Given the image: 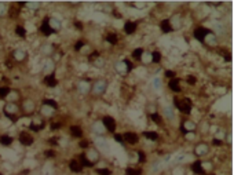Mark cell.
Segmentation results:
<instances>
[{"mask_svg":"<svg viewBox=\"0 0 234 175\" xmlns=\"http://www.w3.org/2000/svg\"><path fill=\"white\" fill-rule=\"evenodd\" d=\"M141 55H142V48H137V50H134V52H132V57L135 59H139Z\"/></svg>","mask_w":234,"mask_h":175,"instance_id":"f546056e","label":"cell"},{"mask_svg":"<svg viewBox=\"0 0 234 175\" xmlns=\"http://www.w3.org/2000/svg\"><path fill=\"white\" fill-rule=\"evenodd\" d=\"M128 175H141V170H134V168H128L127 170Z\"/></svg>","mask_w":234,"mask_h":175,"instance_id":"836d02e7","label":"cell"},{"mask_svg":"<svg viewBox=\"0 0 234 175\" xmlns=\"http://www.w3.org/2000/svg\"><path fill=\"white\" fill-rule=\"evenodd\" d=\"M47 21H48V25L51 26V29L54 30H59V28H61V22L57 19V18H47Z\"/></svg>","mask_w":234,"mask_h":175,"instance_id":"7c38bea8","label":"cell"},{"mask_svg":"<svg viewBox=\"0 0 234 175\" xmlns=\"http://www.w3.org/2000/svg\"><path fill=\"white\" fill-rule=\"evenodd\" d=\"M83 44H84V43H83V41H79V43L76 44V50H80V48L83 47Z\"/></svg>","mask_w":234,"mask_h":175,"instance_id":"ab89813d","label":"cell"},{"mask_svg":"<svg viewBox=\"0 0 234 175\" xmlns=\"http://www.w3.org/2000/svg\"><path fill=\"white\" fill-rule=\"evenodd\" d=\"M44 83L48 86V87H55L57 86V79H55V76L52 75H47L46 76V79H44Z\"/></svg>","mask_w":234,"mask_h":175,"instance_id":"5bb4252c","label":"cell"},{"mask_svg":"<svg viewBox=\"0 0 234 175\" xmlns=\"http://www.w3.org/2000/svg\"><path fill=\"white\" fill-rule=\"evenodd\" d=\"M123 136H124V141L128 142L130 145H135V143L138 142V136H137V134H134V132H125Z\"/></svg>","mask_w":234,"mask_h":175,"instance_id":"ba28073f","label":"cell"},{"mask_svg":"<svg viewBox=\"0 0 234 175\" xmlns=\"http://www.w3.org/2000/svg\"><path fill=\"white\" fill-rule=\"evenodd\" d=\"M19 98V94H18V91H14V90H11L10 91V94L7 95V102H15L17 99Z\"/></svg>","mask_w":234,"mask_h":175,"instance_id":"9a60e30c","label":"cell"},{"mask_svg":"<svg viewBox=\"0 0 234 175\" xmlns=\"http://www.w3.org/2000/svg\"><path fill=\"white\" fill-rule=\"evenodd\" d=\"M44 103H46V105H50V106H52V108H55V109H57V103H55V102H54V101L46 99V101H44Z\"/></svg>","mask_w":234,"mask_h":175,"instance_id":"d590c367","label":"cell"},{"mask_svg":"<svg viewBox=\"0 0 234 175\" xmlns=\"http://www.w3.org/2000/svg\"><path fill=\"white\" fill-rule=\"evenodd\" d=\"M143 135H145L148 139H150V141H156L157 139V134L154 131H146V132H143Z\"/></svg>","mask_w":234,"mask_h":175,"instance_id":"603a6c76","label":"cell"},{"mask_svg":"<svg viewBox=\"0 0 234 175\" xmlns=\"http://www.w3.org/2000/svg\"><path fill=\"white\" fill-rule=\"evenodd\" d=\"M25 6L28 7V8L30 10H37L40 7V3H36V2H29V3H25Z\"/></svg>","mask_w":234,"mask_h":175,"instance_id":"484cf974","label":"cell"},{"mask_svg":"<svg viewBox=\"0 0 234 175\" xmlns=\"http://www.w3.org/2000/svg\"><path fill=\"white\" fill-rule=\"evenodd\" d=\"M0 143L3 146H10L13 143V138L10 135H3V136H0Z\"/></svg>","mask_w":234,"mask_h":175,"instance_id":"ac0fdd59","label":"cell"},{"mask_svg":"<svg viewBox=\"0 0 234 175\" xmlns=\"http://www.w3.org/2000/svg\"><path fill=\"white\" fill-rule=\"evenodd\" d=\"M18 110H19V108L15 102H7L4 105V113L7 116H14V114L18 113Z\"/></svg>","mask_w":234,"mask_h":175,"instance_id":"7a4b0ae2","label":"cell"},{"mask_svg":"<svg viewBox=\"0 0 234 175\" xmlns=\"http://www.w3.org/2000/svg\"><path fill=\"white\" fill-rule=\"evenodd\" d=\"M40 29H41V32H43L44 34H46V36H48V34H51L52 32H54V30L51 29V26L48 25V21H47V19L43 22V25H41Z\"/></svg>","mask_w":234,"mask_h":175,"instance_id":"2e32d148","label":"cell"},{"mask_svg":"<svg viewBox=\"0 0 234 175\" xmlns=\"http://www.w3.org/2000/svg\"><path fill=\"white\" fill-rule=\"evenodd\" d=\"M165 76H167V77H174V76H175V73L168 71V72H165Z\"/></svg>","mask_w":234,"mask_h":175,"instance_id":"f35d334b","label":"cell"},{"mask_svg":"<svg viewBox=\"0 0 234 175\" xmlns=\"http://www.w3.org/2000/svg\"><path fill=\"white\" fill-rule=\"evenodd\" d=\"M80 163H81L83 166H86V167H91V166H92L91 160L87 159V156H86V155H81V156H80Z\"/></svg>","mask_w":234,"mask_h":175,"instance_id":"7402d4cb","label":"cell"},{"mask_svg":"<svg viewBox=\"0 0 234 175\" xmlns=\"http://www.w3.org/2000/svg\"><path fill=\"white\" fill-rule=\"evenodd\" d=\"M169 88L172 91H175V93H178V91H180V86H179V80L178 79H172L171 82L168 83Z\"/></svg>","mask_w":234,"mask_h":175,"instance_id":"e0dca14e","label":"cell"},{"mask_svg":"<svg viewBox=\"0 0 234 175\" xmlns=\"http://www.w3.org/2000/svg\"><path fill=\"white\" fill-rule=\"evenodd\" d=\"M187 82L190 83V84H194V83H195V79L193 77V76H189V77H187Z\"/></svg>","mask_w":234,"mask_h":175,"instance_id":"8d00e7d4","label":"cell"},{"mask_svg":"<svg viewBox=\"0 0 234 175\" xmlns=\"http://www.w3.org/2000/svg\"><path fill=\"white\" fill-rule=\"evenodd\" d=\"M138 155H139V162H141V163L145 162V156H143V153H142V152H139Z\"/></svg>","mask_w":234,"mask_h":175,"instance_id":"74e56055","label":"cell"},{"mask_svg":"<svg viewBox=\"0 0 234 175\" xmlns=\"http://www.w3.org/2000/svg\"><path fill=\"white\" fill-rule=\"evenodd\" d=\"M6 13H7V6L4 3H0V17L6 15Z\"/></svg>","mask_w":234,"mask_h":175,"instance_id":"d6a6232c","label":"cell"},{"mask_svg":"<svg viewBox=\"0 0 234 175\" xmlns=\"http://www.w3.org/2000/svg\"><path fill=\"white\" fill-rule=\"evenodd\" d=\"M40 51L43 52V54H51L52 52V45H50V44H46V45H43V47L40 48Z\"/></svg>","mask_w":234,"mask_h":175,"instance_id":"d4e9b609","label":"cell"},{"mask_svg":"<svg viewBox=\"0 0 234 175\" xmlns=\"http://www.w3.org/2000/svg\"><path fill=\"white\" fill-rule=\"evenodd\" d=\"M19 142L23 146H30L33 143V136L29 135V132H21L19 134Z\"/></svg>","mask_w":234,"mask_h":175,"instance_id":"3957f363","label":"cell"},{"mask_svg":"<svg viewBox=\"0 0 234 175\" xmlns=\"http://www.w3.org/2000/svg\"><path fill=\"white\" fill-rule=\"evenodd\" d=\"M13 58L15 59L17 62H22L23 59L26 58V51L22 50V48H17V50L13 51Z\"/></svg>","mask_w":234,"mask_h":175,"instance_id":"5b68a950","label":"cell"},{"mask_svg":"<svg viewBox=\"0 0 234 175\" xmlns=\"http://www.w3.org/2000/svg\"><path fill=\"white\" fill-rule=\"evenodd\" d=\"M10 90L8 87H0V98H7V95L10 94Z\"/></svg>","mask_w":234,"mask_h":175,"instance_id":"cb8c5ba5","label":"cell"},{"mask_svg":"<svg viewBox=\"0 0 234 175\" xmlns=\"http://www.w3.org/2000/svg\"><path fill=\"white\" fill-rule=\"evenodd\" d=\"M214 143H215V145H222V142H221V141H218V139H215Z\"/></svg>","mask_w":234,"mask_h":175,"instance_id":"b9f144b4","label":"cell"},{"mask_svg":"<svg viewBox=\"0 0 234 175\" xmlns=\"http://www.w3.org/2000/svg\"><path fill=\"white\" fill-rule=\"evenodd\" d=\"M107 41L112 44H116L117 43V36L114 33H110V34H107Z\"/></svg>","mask_w":234,"mask_h":175,"instance_id":"83f0119b","label":"cell"},{"mask_svg":"<svg viewBox=\"0 0 234 175\" xmlns=\"http://www.w3.org/2000/svg\"><path fill=\"white\" fill-rule=\"evenodd\" d=\"M135 29H137V25H135V22H132V21H128V22H125V25H124L125 33L131 34V33L135 32Z\"/></svg>","mask_w":234,"mask_h":175,"instance_id":"8fae6325","label":"cell"},{"mask_svg":"<svg viewBox=\"0 0 234 175\" xmlns=\"http://www.w3.org/2000/svg\"><path fill=\"white\" fill-rule=\"evenodd\" d=\"M191 168H193V171L195 174H204V168H202V166H201V163L200 162H195L194 164H193V167H191Z\"/></svg>","mask_w":234,"mask_h":175,"instance_id":"ffe728a7","label":"cell"},{"mask_svg":"<svg viewBox=\"0 0 234 175\" xmlns=\"http://www.w3.org/2000/svg\"><path fill=\"white\" fill-rule=\"evenodd\" d=\"M175 105L180 112H183V113H190V110H191L190 99H187V98H183V99H175Z\"/></svg>","mask_w":234,"mask_h":175,"instance_id":"6da1fadb","label":"cell"},{"mask_svg":"<svg viewBox=\"0 0 234 175\" xmlns=\"http://www.w3.org/2000/svg\"><path fill=\"white\" fill-rule=\"evenodd\" d=\"M161 30L164 33H168V32H171L172 30V28H171V22L168 19H164L163 22H161Z\"/></svg>","mask_w":234,"mask_h":175,"instance_id":"d6986e66","label":"cell"},{"mask_svg":"<svg viewBox=\"0 0 234 175\" xmlns=\"http://www.w3.org/2000/svg\"><path fill=\"white\" fill-rule=\"evenodd\" d=\"M209 33V30L208 29H205V28H197V29L194 30V36H195V39L197 40H204L205 39V36Z\"/></svg>","mask_w":234,"mask_h":175,"instance_id":"52a82bcc","label":"cell"},{"mask_svg":"<svg viewBox=\"0 0 234 175\" xmlns=\"http://www.w3.org/2000/svg\"><path fill=\"white\" fill-rule=\"evenodd\" d=\"M34 102L32 99H25L22 102V110L25 112V113H33L34 112Z\"/></svg>","mask_w":234,"mask_h":175,"instance_id":"8992f818","label":"cell"},{"mask_svg":"<svg viewBox=\"0 0 234 175\" xmlns=\"http://www.w3.org/2000/svg\"><path fill=\"white\" fill-rule=\"evenodd\" d=\"M98 174L99 175H110V171L106 168H102V170H98Z\"/></svg>","mask_w":234,"mask_h":175,"instance_id":"e575fe53","label":"cell"},{"mask_svg":"<svg viewBox=\"0 0 234 175\" xmlns=\"http://www.w3.org/2000/svg\"><path fill=\"white\" fill-rule=\"evenodd\" d=\"M152 58H153V61H154V62H160V59H161V55H160L159 51H154V52L152 54Z\"/></svg>","mask_w":234,"mask_h":175,"instance_id":"1f68e13d","label":"cell"},{"mask_svg":"<svg viewBox=\"0 0 234 175\" xmlns=\"http://www.w3.org/2000/svg\"><path fill=\"white\" fill-rule=\"evenodd\" d=\"M54 110H55V108L50 106V105H46V103H44L43 106H41V109H40V112H41V114H43V116H52Z\"/></svg>","mask_w":234,"mask_h":175,"instance_id":"9c48e42d","label":"cell"},{"mask_svg":"<svg viewBox=\"0 0 234 175\" xmlns=\"http://www.w3.org/2000/svg\"><path fill=\"white\" fill-rule=\"evenodd\" d=\"M44 127V121L41 120V119H34L32 121V124H30V128H32L33 131H39L40 128Z\"/></svg>","mask_w":234,"mask_h":175,"instance_id":"30bf717a","label":"cell"},{"mask_svg":"<svg viewBox=\"0 0 234 175\" xmlns=\"http://www.w3.org/2000/svg\"><path fill=\"white\" fill-rule=\"evenodd\" d=\"M69 167H70V170L73 171V172H80V171H81L83 164L80 162H77V160H72L70 164H69Z\"/></svg>","mask_w":234,"mask_h":175,"instance_id":"4fadbf2b","label":"cell"},{"mask_svg":"<svg viewBox=\"0 0 234 175\" xmlns=\"http://www.w3.org/2000/svg\"><path fill=\"white\" fill-rule=\"evenodd\" d=\"M116 139L118 142H123V139H124V136H121V135H116Z\"/></svg>","mask_w":234,"mask_h":175,"instance_id":"60d3db41","label":"cell"},{"mask_svg":"<svg viewBox=\"0 0 234 175\" xmlns=\"http://www.w3.org/2000/svg\"><path fill=\"white\" fill-rule=\"evenodd\" d=\"M52 69H54V64H52V62H50V61H48L47 64H46V68H44V71H46V73H48V75H51Z\"/></svg>","mask_w":234,"mask_h":175,"instance_id":"f1b7e54d","label":"cell"},{"mask_svg":"<svg viewBox=\"0 0 234 175\" xmlns=\"http://www.w3.org/2000/svg\"><path fill=\"white\" fill-rule=\"evenodd\" d=\"M70 132L73 136H76V138H79V136H81V128L77 127V125H73V127H70Z\"/></svg>","mask_w":234,"mask_h":175,"instance_id":"44dd1931","label":"cell"},{"mask_svg":"<svg viewBox=\"0 0 234 175\" xmlns=\"http://www.w3.org/2000/svg\"><path fill=\"white\" fill-rule=\"evenodd\" d=\"M15 33L18 34V36H21V37H25V34H26V30L23 29L22 26H17V28H15Z\"/></svg>","mask_w":234,"mask_h":175,"instance_id":"4316f807","label":"cell"},{"mask_svg":"<svg viewBox=\"0 0 234 175\" xmlns=\"http://www.w3.org/2000/svg\"><path fill=\"white\" fill-rule=\"evenodd\" d=\"M103 124H105V127L107 128V131H110V132H113L114 130H116V121H114V119L113 117H110V116H106V117H103Z\"/></svg>","mask_w":234,"mask_h":175,"instance_id":"277c9868","label":"cell"},{"mask_svg":"<svg viewBox=\"0 0 234 175\" xmlns=\"http://www.w3.org/2000/svg\"><path fill=\"white\" fill-rule=\"evenodd\" d=\"M152 120L154 121V123H157V124H161L163 123V120H161V117L159 116L157 113H154V114H152Z\"/></svg>","mask_w":234,"mask_h":175,"instance_id":"4dcf8cb0","label":"cell"}]
</instances>
